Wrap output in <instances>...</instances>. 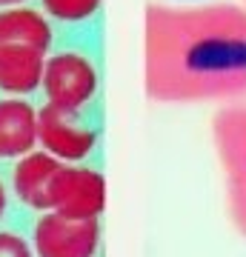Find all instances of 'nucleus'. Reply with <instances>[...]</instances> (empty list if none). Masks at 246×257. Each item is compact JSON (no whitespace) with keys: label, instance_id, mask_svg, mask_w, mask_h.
Masks as SVG:
<instances>
[{"label":"nucleus","instance_id":"1","mask_svg":"<svg viewBox=\"0 0 246 257\" xmlns=\"http://www.w3.org/2000/svg\"><path fill=\"white\" fill-rule=\"evenodd\" d=\"M143 92L166 106L246 97V6L146 3Z\"/></svg>","mask_w":246,"mask_h":257},{"label":"nucleus","instance_id":"2","mask_svg":"<svg viewBox=\"0 0 246 257\" xmlns=\"http://www.w3.org/2000/svg\"><path fill=\"white\" fill-rule=\"evenodd\" d=\"M209 132L223 169L229 223L240 237H246V103L235 100L220 106L209 120Z\"/></svg>","mask_w":246,"mask_h":257},{"label":"nucleus","instance_id":"3","mask_svg":"<svg viewBox=\"0 0 246 257\" xmlns=\"http://www.w3.org/2000/svg\"><path fill=\"white\" fill-rule=\"evenodd\" d=\"M101 126L98 109H60L52 103L37 106V146L60 163H86L98 149Z\"/></svg>","mask_w":246,"mask_h":257},{"label":"nucleus","instance_id":"4","mask_svg":"<svg viewBox=\"0 0 246 257\" xmlns=\"http://www.w3.org/2000/svg\"><path fill=\"white\" fill-rule=\"evenodd\" d=\"M40 92L46 103L60 106V109L98 106L101 72H98L95 57L80 49H55L46 57Z\"/></svg>","mask_w":246,"mask_h":257},{"label":"nucleus","instance_id":"5","mask_svg":"<svg viewBox=\"0 0 246 257\" xmlns=\"http://www.w3.org/2000/svg\"><path fill=\"white\" fill-rule=\"evenodd\" d=\"M32 246L37 257H98L101 220L40 211L32 226Z\"/></svg>","mask_w":246,"mask_h":257},{"label":"nucleus","instance_id":"6","mask_svg":"<svg viewBox=\"0 0 246 257\" xmlns=\"http://www.w3.org/2000/svg\"><path fill=\"white\" fill-rule=\"evenodd\" d=\"M106 209V180L103 172L86 163H63L52 180V209L69 217L101 220Z\"/></svg>","mask_w":246,"mask_h":257},{"label":"nucleus","instance_id":"7","mask_svg":"<svg viewBox=\"0 0 246 257\" xmlns=\"http://www.w3.org/2000/svg\"><path fill=\"white\" fill-rule=\"evenodd\" d=\"M60 166L63 163L43 149H35L26 157L15 160V169L9 175L12 197H18L32 211H49L52 209V180Z\"/></svg>","mask_w":246,"mask_h":257},{"label":"nucleus","instance_id":"8","mask_svg":"<svg viewBox=\"0 0 246 257\" xmlns=\"http://www.w3.org/2000/svg\"><path fill=\"white\" fill-rule=\"evenodd\" d=\"M0 46H32L52 55L57 46V26L40 6H9L0 9Z\"/></svg>","mask_w":246,"mask_h":257},{"label":"nucleus","instance_id":"9","mask_svg":"<svg viewBox=\"0 0 246 257\" xmlns=\"http://www.w3.org/2000/svg\"><path fill=\"white\" fill-rule=\"evenodd\" d=\"M37 149V106L32 97L0 94V160H20Z\"/></svg>","mask_w":246,"mask_h":257},{"label":"nucleus","instance_id":"10","mask_svg":"<svg viewBox=\"0 0 246 257\" xmlns=\"http://www.w3.org/2000/svg\"><path fill=\"white\" fill-rule=\"evenodd\" d=\"M43 52L32 46H0V94L3 97H32L40 92L46 69Z\"/></svg>","mask_w":246,"mask_h":257},{"label":"nucleus","instance_id":"11","mask_svg":"<svg viewBox=\"0 0 246 257\" xmlns=\"http://www.w3.org/2000/svg\"><path fill=\"white\" fill-rule=\"evenodd\" d=\"M103 0H40V9L49 15V18L63 26H80V23H89L98 12H101Z\"/></svg>","mask_w":246,"mask_h":257},{"label":"nucleus","instance_id":"12","mask_svg":"<svg viewBox=\"0 0 246 257\" xmlns=\"http://www.w3.org/2000/svg\"><path fill=\"white\" fill-rule=\"evenodd\" d=\"M0 257H37L32 237L15 229H0Z\"/></svg>","mask_w":246,"mask_h":257},{"label":"nucleus","instance_id":"13","mask_svg":"<svg viewBox=\"0 0 246 257\" xmlns=\"http://www.w3.org/2000/svg\"><path fill=\"white\" fill-rule=\"evenodd\" d=\"M9 203H12V186L6 177L0 175V220L9 214Z\"/></svg>","mask_w":246,"mask_h":257},{"label":"nucleus","instance_id":"14","mask_svg":"<svg viewBox=\"0 0 246 257\" xmlns=\"http://www.w3.org/2000/svg\"><path fill=\"white\" fill-rule=\"evenodd\" d=\"M20 3H26V0H0V9H9V6H20Z\"/></svg>","mask_w":246,"mask_h":257},{"label":"nucleus","instance_id":"15","mask_svg":"<svg viewBox=\"0 0 246 257\" xmlns=\"http://www.w3.org/2000/svg\"><path fill=\"white\" fill-rule=\"evenodd\" d=\"M243 6H246V0H243Z\"/></svg>","mask_w":246,"mask_h":257}]
</instances>
